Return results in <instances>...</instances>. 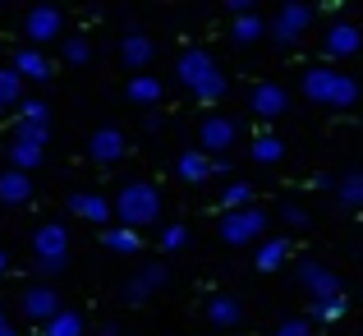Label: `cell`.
<instances>
[{
    "instance_id": "cell-1",
    "label": "cell",
    "mask_w": 363,
    "mask_h": 336,
    "mask_svg": "<svg viewBox=\"0 0 363 336\" xmlns=\"http://www.w3.org/2000/svg\"><path fill=\"white\" fill-rule=\"evenodd\" d=\"M175 79H179V88L194 102H203V107H216V102H225V92H230L225 65L216 60L212 46H184V51L175 55Z\"/></svg>"
},
{
    "instance_id": "cell-2",
    "label": "cell",
    "mask_w": 363,
    "mask_h": 336,
    "mask_svg": "<svg viewBox=\"0 0 363 336\" xmlns=\"http://www.w3.org/2000/svg\"><path fill=\"white\" fill-rule=\"evenodd\" d=\"M299 92H303V102H313L322 111H354L363 102L359 79L350 70H340V65H308L299 74Z\"/></svg>"
},
{
    "instance_id": "cell-3",
    "label": "cell",
    "mask_w": 363,
    "mask_h": 336,
    "mask_svg": "<svg viewBox=\"0 0 363 336\" xmlns=\"http://www.w3.org/2000/svg\"><path fill=\"white\" fill-rule=\"evenodd\" d=\"M166 217V198H161V189L152 185V180H124L116 189V226H129V230H152V226H166L161 222Z\"/></svg>"
},
{
    "instance_id": "cell-4",
    "label": "cell",
    "mask_w": 363,
    "mask_h": 336,
    "mask_svg": "<svg viewBox=\"0 0 363 336\" xmlns=\"http://www.w3.org/2000/svg\"><path fill=\"white\" fill-rule=\"evenodd\" d=\"M69 226L65 222H42L33 230V267L42 281H51V276H60L65 267H69Z\"/></svg>"
},
{
    "instance_id": "cell-5",
    "label": "cell",
    "mask_w": 363,
    "mask_h": 336,
    "mask_svg": "<svg viewBox=\"0 0 363 336\" xmlns=\"http://www.w3.org/2000/svg\"><path fill=\"white\" fill-rule=\"evenodd\" d=\"M313 18H318V5H308V0H285V5H276V14H272V46L299 51V42L308 37Z\"/></svg>"
},
{
    "instance_id": "cell-6",
    "label": "cell",
    "mask_w": 363,
    "mask_h": 336,
    "mask_svg": "<svg viewBox=\"0 0 363 336\" xmlns=\"http://www.w3.org/2000/svg\"><path fill=\"white\" fill-rule=\"evenodd\" d=\"M267 226H272V212L262 207H244V212H221L216 222V235H221L225 249H248V244H262Z\"/></svg>"
},
{
    "instance_id": "cell-7",
    "label": "cell",
    "mask_w": 363,
    "mask_h": 336,
    "mask_svg": "<svg viewBox=\"0 0 363 336\" xmlns=\"http://www.w3.org/2000/svg\"><path fill=\"white\" fill-rule=\"evenodd\" d=\"M294 281L303 286L308 304L340 300V295H345V281H340V272H336V267H327L322 258H299V267H294Z\"/></svg>"
},
{
    "instance_id": "cell-8",
    "label": "cell",
    "mask_w": 363,
    "mask_h": 336,
    "mask_svg": "<svg viewBox=\"0 0 363 336\" xmlns=\"http://www.w3.org/2000/svg\"><path fill=\"white\" fill-rule=\"evenodd\" d=\"M65 9L60 5H33L23 14V46H37V51H46L51 42H65Z\"/></svg>"
},
{
    "instance_id": "cell-9",
    "label": "cell",
    "mask_w": 363,
    "mask_h": 336,
    "mask_svg": "<svg viewBox=\"0 0 363 336\" xmlns=\"http://www.w3.org/2000/svg\"><path fill=\"white\" fill-rule=\"evenodd\" d=\"M240 143V120L225 111H207L203 120H198V148L207 152V157H230V148Z\"/></svg>"
},
{
    "instance_id": "cell-10",
    "label": "cell",
    "mask_w": 363,
    "mask_h": 336,
    "mask_svg": "<svg viewBox=\"0 0 363 336\" xmlns=\"http://www.w3.org/2000/svg\"><path fill=\"white\" fill-rule=\"evenodd\" d=\"M65 212H74L79 222H88V226L111 230V226H116V198H106L101 189H74V194L65 198Z\"/></svg>"
},
{
    "instance_id": "cell-11",
    "label": "cell",
    "mask_w": 363,
    "mask_h": 336,
    "mask_svg": "<svg viewBox=\"0 0 363 336\" xmlns=\"http://www.w3.org/2000/svg\"><path fill=\"white\" fill-rule=\"evenodd\" d=\"M322 51H327V60H354V55H363V23L331 18L322 28Z\"/></svg>"
},
{
    "instance_id": "cell-12",
    "label": "cell",
    "mask_w": 363,
    "mask_h": 336,
    "mask_svg": "<svg viewBox=\"0 0 363 336\" xmlns=\"http://www.w3.org/2000/svg\"><path fill=\"white\" fill-rule=\"evenodd\" d=\"M124 152H129V139H124L120 124H97V129L88 134V161L101 170H116L124 161Z\"/></svg>"
},
{
    "instance_id": "cell-13",
    "label": "cell",
    "mask_w": 363,
    "mask_h": 336,
    "mask_svg": "<svg viewBox=\"0 0 363 336\" xmlns=\"http://www.w3.org/2000/svg\"><path fill=\"white\" fill-rule=\"evenodd\" d=\"M166 286H170V267H166V263H143L138 272H133L129 281H124L120 300L138 309V304H147L152 295H161V291H166Z\"/></svg>"
},
{
    "instance_id": "cell-14",
    "label": "cell",
    "mask_w": 363,
    "mask_h": 336,
    "mask_svg": "<svg viewBox=\"0 0 363 336\" xmlns=\"http://www.w3.org/2000/svg\"><path fill=\"white\" fill-rule=\"evenodd\" d=\"M65 304H60V291L55 286H46V281H33V286H23V300H18V313H23L28 323H37V332L46 327V323L60 313Z\"/></svg>"
},
{
    "instance_id": "cell-15",
    "label": "cell",
    "mask_w": 363,
    "mask_h": 336,
    "mask_svg": "<svg viewBox=\"0 0 363 336\" xmlns=\"http://www.w3.org/2000/svg\"><path fill=\"white\" fill-rule=\"evenodd\" d=\"M248 111H253L262 124L281 120V115L290 111V88H285V83H276V79L253 83V88H248Z\"/></svg>"
},
{
    "instance_id": "cell-16",
    "label": "cell",
    "mask_w": 363,
    "mask_h": 336,
    "mask_svg": "<svg viewBox=\"0 0 363 336\" xmlns=\"http://www.w3.org/2000/svg\"><path fill=\"white\" fill-rule=\"evenodd\" d=\"M152 60H157V42H152L143 28H129V33L120 37V65L133 74H152Z\"/></svg>"
},
{
    "instance_id": "cell-17",
    "label": "cell",
    "mask_w": 363,
    "mask_h": 336,
    "mask_svg": "<svg viewBox=\"0 0 363 336\" xmlns=\"http://www.w3.org/2000/svg\"><path fill=\"white\" fill-rule=\"evenodd\" d=\"M203 318H207V327H212L216 336L235 332V327H244V304L235 300V295L216 291V295H207V300H203Z\"/></svg>"
},
{
    "instance_id": "cell-18",
    "label": "cell",
    "mask_w": 363,
    "mask_h": 336,
    "mask_svg": "<svg viewBox=\"0 0 363 336\" xmlns=\"http://www.w3.org/2000/svg\"><path fill=\"white\" fill-rule=\"evenodd\" d=\"M216 157H207L203 148H184L175 157V180L179 185H189V189H198V185H207V180L216 175V166H212Z\"/></svg>"
},
{
    "instance_id": "cell-19",
    "label": "cell",
    "mask_w": 363,
    "mask_h": 336,
    "mask_svg": "<svg viewBox=\"0 0 363 336\" xmlns=\"http://www.w3.org/2000/svg\"><path fill=\"white\" fill-rule=\"evenodd\" d=\"M9 65L23 74V83H51L55 79V60L46 51H37V46H18V51L9 55Z\"/></svg>"
},
{
    "instance_id": "cell-20",
    "label": "cell",
    "mask_w": 363,
    "mask_h": 336,
    "mask_svg": "<svg viewBox=\"0 0 363 336\" xmlns=\"http://www.w3.org/2000/svg\"><path fill=\"white\" fill-rule=\"evenodd\" d=\"M290 258H294V244L285 235H267L262 244L253 249V267L262 276H272V272H281V267H290Z\"/></svg>"
},
{
    "instance_id": "cell-21",
    "label": "cell",
    "mask_w": 363,
    "mask_h": 336,
    "mask_svg": "<svg viewBox=\"0 0 363 336\" xmlns=\"http://www.w3.org/2000/svg\"><path fill=\"white\" fill-rule=\"evenodd\" d=\"M37 185L28 170H14V166H0V207H23L33 203Z\"/></svg>"
},
{
    "instance_id": "cell-22",
    "label": "cell",
    "mask_w": 363,
    "mask_h": 336,
    "mask_svg": "<svg viewBox=\"0 0 363 336\" xmlns=\"http://www.w3.org/2000/svg\"><path fill=\"white\" fill-rule=\"evenodd\" d=\"M124 97H129L133 107H143V111H157L161 102H166V83H161L157 74H133L129 88H124Z\"/></svg>"
},
{
    "instance_id": "cell-23",
    "label": "cell",
    "mask_w": 363,
    "mask_h": 336,
    "mask_svg": "<svg viewBox=\"0 0 363 336\" xmlns=\"http://www.w3.org/2000/svg\"><path fill=\"white\" fill-rule=\"evenodd\" d=\"M262 37H272V18H267L262 9L230 18V42L235 46H253V42H262Z\"/></svg>"
},
{
    "instance_id": "cell-24",
    "label": "cell",
    "mask_w": 363,
    "mask_h": 336,
    "mask_svg": "<svg viewBox=\"0 0 363 336\" xmlns=\"http://www.w3.org/2000/svg\"><path fill=\"white\" fill-rule=\"evenodd\" d=\"M42 161H46V148H37V143H23V139H5V166L28 170V175H33Z\"/></svg>"
},
{
    "instance_id": "cell-25",
    "label": "cell",
    "mask_w": 363,
    "mask_h": 336,
    "mask_svg": "<svg viewBox=\"0 0 363 336\" xmlns=\"http://www.w3.org/2000/svg\"><path fill=\"white\" fill-rule=\"evenodd\" d=\"M336 203H340V212H363V166H350V170H340Z\"/></svg>"
},
{
    "instance_id": "cell-26",
    "label": "cell",
    "mask_w": 363,
    "mask_h": 336,
    "mask_svg": "<svg viewBox=\"0 0 363 336\" xmlns=\"http://www.w3.org/2000/svg\"><path fill=\"white\" fill-rule=\"evenodd\" d=\"M248 157H253L257 166H281V161H285V139L272 134V129H262L253 143H248Z\"/></svg>"
},
{
    "instance_id": "cell-27",
    "label": "cell",
    "mask_w": 363,
    "mask_h": 336,
    "mask_svg": "<svg viewBox=\"0 0 363 336\" xmlns=\"http://www.w3.org/2000/svg\"><path fill=\"white\" fill-rule=\"evenodd\" d=\"M101 249L116 254V258H133L143 249V235H138V230H129V226H111V230H101Z\"/></svg>"
},
{
    "instance_id": "cell-28",
    "label": "cell",
    "mask_w": 363,
    "mask_h": 336,
    "mask_svg": "<svg viewBox=\"0 0 363 336\" xmlns=\"http://www.w3.org/2000/svg\"><path fill=\"white\" fill-rule=\"evenodd\" d=\"M42 336H88V313L83 309H60L42 327Z\"/></svg>"
},
{
    "instance_id": "cell-29",
    "label": "cell",
    "mask_w": 363,
    "mask_h": 336,
    "mask_svg": "<svg viewBox=\"0 0 363 336\" xmlns=\"http://www.w3.org/2000/svg\"><path fill=\"white\" fill-rule=\"evenodd\" d=\"M253 198L257 194H253V185H248V180H225L216 203H221V212H244V207H257Z\"/></svg>"
},
{
    "instance_id": "cell-30",
    "label": "cell",
    "mask_w": 363,
    "mask_h": 336,
    "mask_svg": "<svg viewBox=\"0 0 363 336\" xmlns=\"http://www.w3.org/2000/svg\"><path fill=\"white\" fill-rule=\"evenodd\" d=\"M23 88H28V83H23V74H18L14 70V65H0V107H5V111H18V107H23Z\"/></svg>"
},
{
    "instance_id": "cell-31",
    "label": "cell",
    "mask_w": 363,
    "mask_h": 336,
    "mask_svg": "<svg viewBox=\"0 0 363 336\" xmlns=\"http://www.w3.org/2000/svg\"><path fill=\"white\" fill-rule=\"evenodd\" d=\"M189 244H194V230H189L184 222H166L157 230V249L161 254H184Z\"/></svg>"
},
{
    "instance_id": "cell-32",
    "label": "cell",
    "mask_w": 363,
    "mask_h": 336,
    "mask_svg": "<svg viewBox=\"0 0 363 336\" xmlns=\"http://www.w3.org/2000/svg\"><path fill=\"white\" fill-rule=\"evenodd\" d=\"M60 60L65 65H88L92 60V42H88V33H69L60 42Z\"/></svg>"
},
{
    "instance_id": "cell-33",
    "label": "cell",
    "mask_w": 363,
    "mask_h": 336,
    "mask_svg": "<svg viewBox=\"0 0 363 336\" xmlns=\"http://www.w3.org/2000/svg\"><path fill=\"white\" fill-rule=\"evenodd\" d=\"M350 313V295H340V300H322V304H308V318L313 323H340Z\"/></svg>"
},
{
    "instance_id": "cell-34",
    "label": "cell",
    "mask_w": 363,
    "mask_h": 336,
    "mask_svg": "<svg viewBox=\"0 0 363 336\" xmlns=\"http://www.w3.org/2000/svg\"><path fill=\"white\" fill-rule=\"evenodd\" d=\"M9 139H23V143H37V148H46V143H51V124L14 120V124H9Z\"/></svg>"
},
{
    "instance_id": "cell-35",
    "label": "cell",
    "mask_w": 363,
    "mask_h": 336,
    "mask_svg": "<svg viewBox=\"0 0 363 336\" xmlns=\"http://www.w3.org/2000/svg\"><path fill=\"white\" fill-rule=\"evenodd\" d=\"M276 217H281V222H285V226H290V230H308V226H313V217H308V207H299V203H294V198H285V203H281V207H276Z\"/></svg>"
},
{
    "instance_id": "cell-36",
    "label": "cell",
    "mask_w": 363,
    "mask_h": 336,
    "mask_svg": "<svg viewBox=\"0 0 363 336\" xmlns=\"http://www.w3.org/2000/svg\"><path fill=\"white\" fill-rule=\"evenodd\" d=\"M14 120H28V124H51V102H42V97H28L23 107L14 111Z\"/></svg>"
},
{
    "instance_id": "cell-37",
    "label": "cell",
    "mask_w": 363,
    "mask_h": 336,
    "mask_svg": "<svg viewBox=\"0 0 363 336\" xmlns=\"http://www.w3.org/2000/svg\"><path fill=\"white\" fill-rule=\"evenodd\" d=\"M276 336H313V323L308 318H281L276 323Z\"/></svg>"
},
{
    "instance_id": "cell-38",
    "label": "cell",
    "mask_w": 363,
    "mask_h": 336,
    "mask_svg": "<svg viewBox=\"0 0 363 336\" xmlns=\"http://www.w3.org/2000/svg\"><path fill=\"white\" fill-rule=\"evenodd\" d=\"M318 194H336V185H340V175H331V170H313V180H308Z\"/></svg>"
},
{
    "instance_id": "cell-39",
    "label": "cell",
    "mask_w": 363,
    "mask_h": 336,
    "mask_svg": "<svg viewBox=\"0 0 363 336\" xmlns=\"http://www.w3.org/2000/svg\"><path fill=\"white\" fill-rule=\"evenodd\" d=\"M166 129V115L161 111H143V134H161Z\"/></svg>"
},
{
    "instance_id": "cell-40",
    "label": "cell",
    "mask_w": 363,
    "mask_h": 336,
    "mask_svg": "<svg viewBox=\"0 0 363 336\" xmlns=\"http://www.w3.org/2000/svg\"><path fill=\"white\" fill-rule=\"evenodd\" d=\"M253 0H225V14H230V18H240V14H253Z\"/></svg>"
},
{
    "instance_id": "cell-41",
    "label": "cell",
    "mask_w": 363,
    "mask_h": 336,
    "mask_svg": "<svg viewBox=\"0 0 363 336\" xmlns=\"http://www.w3.org/2000/svg\"><path fill=\"white\" fill-rule=\"evenodd\" d=\"M0 336H18V327L9 323V309H5V304H0Z\"/></svg>"
},
{
    "instance_id": "cell-42",
    "label": "cell",
    "mask_w": 363,
    "mask_h": 336,
    "mask_svg": "<svg viewBox=\"0 0 363 336\" xmlns=\"http://www.w3.org/2000/svg\"><path fill=\"white\" fill-rule=\"evenodd\" d=\"M212 166H216V175H235V161H230V157H216Z\"/></svg>"
},
{
    "instance_id": "cell-43",
    "label": "cell",
    "mask_w": 363,
    "mask_h": 336,
    "mask_svg": "<svg viewBox=\"0 0 363 336\" xmlns=\"http://www.w3.org/2000/svg\"><path fill=\"white\" fill-rule=\"evenodd\" d=\"M5 276H9V249L0 244V281H5Z\"/></svg>"
},
{
    "instance_id": "cell-44",
    "label": "cell",
    "mask_w": 363,
    "mask_h": 336,
    "mask_svg": "<svg viewBox=\"0 0 363 336\" xmlns=\"http://www.w3.org/2000/svg\"><path fill=\"white\" fill-rule=\"evenodd\" d=\"M97 336H120V323H101V327H97Z\"/></svg>"
},
{
    "instance_id": "cell-45",
    "label": "cell",
    "mask_w": 363,
    "mask_h": 336,
    "mask_svg": "<svg viewBox=\"0 0 363 336\" xmlns=\"http://www.w3.org/2000/svg\"><path fill=\"white\" fill-rule=\"evenodd\" d=\"M203 336H216V332H203Z\"/></svg>"
},
{
    "instance_id": "cell-46",
    "label": "cell",
    "mask_w": 363,
    "mask_h": 336,
    "mask_svg": "<svg viewBox=\"0 0 363 336\" xmlns=\"http://www.w3.org/2000/svg\"><path fill=\"white\" fill-rule=\"evenodd\" d=\"M0 115H5V107H0Z\"/></svg>"
},
{
    "instance_id": "cell-47",
    "label": "cell",
    "mask_w": 363,
    "mask_h": 336,
    "mask_svg": "<svg viewBox=\"0 0 363 336\" xmlns=\"http://www.w3.org/2000/svg\"><path fill=\"white\" fill-rule=\"evenodd\" d=\"M359 336H363V332H359Z\"/></svg>"
}]
</instances>
